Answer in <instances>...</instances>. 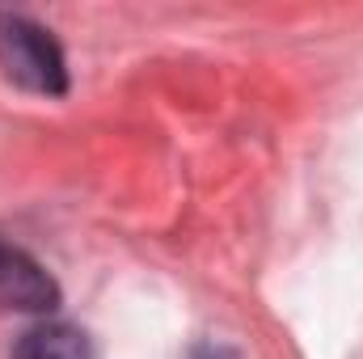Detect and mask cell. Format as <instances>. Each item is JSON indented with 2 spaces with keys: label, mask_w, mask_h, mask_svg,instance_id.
Masks as SVG:
<instances>
[{
  "label": "cell",
  "mask_w": 363,
  "mask_h": 359,
  "mask_svg": "<svg viewBox=\"0 0 363 359\" xmlns=\"http://www.w3.org/2000/svg\"><path fill=\"white\" fill-rule=\"evenodd\" d=\"M0 72L30 93L60 97L68 93V64L51 30L30 21L26 13L0 9Z\"/></svg>",
  "instance_id": "6da1fadb"
},
{
  "label": "cell",
  "mask_w": 363,
  "mask_h": 359,
  "mask_svg": "<svg viewBox=\"0 0 363 359\" xmlns=\"http://www.w3.org/2000/svg\"><path fill=\"white\" fill-rule=\"evenodd\" d=\"M9 359H93V343L72 321H38L13 343Z\"/></svg>",
  "instance_id": "3957f363"
},
{
  "label": "cell",
  "mask_w": 363,
  "mask_h": 359,
  "mask_svg": "<svg viewBox=\"0 0 363 359\" xmlns=\"http://www.w3.org/2000/svg\"><path fill=\"white\" fill-rule=\"evenodd\" d=\"M60 304V283L21 245L0 237V313H51Z\"/></svg>",
  "instance_id": "7a4b0ae2"
}]
</instances>
